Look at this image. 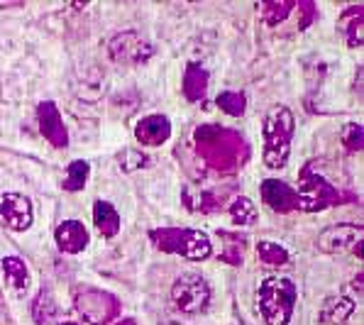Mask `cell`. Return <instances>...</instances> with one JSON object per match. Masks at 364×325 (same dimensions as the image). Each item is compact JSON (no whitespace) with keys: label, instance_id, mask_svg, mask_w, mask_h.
<instances>
[{"label":"cell","instance_id":"ac0fdd59","mask_svg":"<svg viewBox=\"0 0 364 325\" xmlns=\"http://www.w3.org/2000/svg\"><path fill=\"white\" fill-rule=\"evenodd\" d=\"M88 174H91L88 161H83V159L71 161L69 169H66L64 188H66V191H81V188L86 186V181H88Z\"/></svg>","mask_w":364,"mask_h":325},{"label":"cell","instance_id":"7402d4cb","mask_svg":"<svg viewBox=\"0 0 364 325\" xmlns=\"http://www.w3.org/2000/svg\"><path fill=\"white\" fill-rule=\"evenodd\" d=\"M362 125H357V122H352V125H347L345 127V132H343V144L350 152H362V147H364V139H362Z\"/></svg>","mask_w":364,"mask_h":325},{"label":"cell","instance_id":"d6986e66","mask_svg":"<svg viewBox=\"0 0 364 325\" xmlns=\"http://www.w3.org/2000/svg\"><path fill=\"white\" fill-rule=\"evenodd\" d=\"M230 215H232L235 225H242V228L255 225V223H257V208H255V203H252L250 198H245V196H240V198L230 206Z\"/></svg>","mask_w":364,"mask_h":325},{"label":"cell","instance_id":"7c38bea8","mask_svg":"<svg viewBox=\"0 0 364 325\" xmlns=\"http://www.w3.org/2000/svg\"><path fill=\"white\" fill-rule=\"evenodd\" d=\"M0 269H3V277H5V284L15 291V296H25L27 289H30V269L22 260L18 257H3L0 260Z\"/></svg>","mask_w":364,"mask_h":325},{"label":"cell","instance_id":"603a6c76","mask_svg":"<svg viewBox=\"0 0 364 325\" xmlns=\"http://www.w3.org/2000/svg\"><path fill=\"white\" fill-rule=\"evenodd\" d=\"M120 166L125 171H137V169H142V166H149V159H147V154L134 152V149H127V152L122 154V164Z\"/></svg>","mask_w":364,"mask_h":325},{"label":"cell","instance_id":"2e32d148","mask_svg":"<svg viewBox=\"0 0 364 325\" xmlns=\"http://www.w3.org/2000/svg\"><path fill=\"white\" fill-rule=\"evenodd\" d=\"M355 311V301L347 299V296H330V299L323 304L321 318L330 325H340L350 318V313Z\"/></svg>","mask_w":364,"mask_h":325},{"label":"cell","instance_id":"4fadbf2b","mask_svg":"<svg viewBox=\"0 0 364 325\" xmlns=\"http://www.w3.org/2000/svg\"><path fill=\"white\" fill-rule=\"evenodd\" d=\"M205 93H208V71L191 61L186 66V74H183V96L191 103H198L205 98Z\"/></svg>","mask_w":364,"mask_h":325},{"label":"cell","instance_id":"5b68a950","mask_svg":"<svg viewBox=\"0 0 364 325\" xmlns=\"http://www.w3.org/2000/svg\"><path fill=\"white\" fill-rule=\"evenodd\" d=\"M152 52V44L137 32H120L108 42V54L117 64H144Z\"/></svg>","mask_w":364,"mask_h":325},{"label":"cell","instance_id":"e0dca14e","mask_svg":"<svg viewBox=\"0 0 364 325\" xmlns=\"http://www.w3.org/2000/svg\"><path fill=\"white\" fill-rule=\"evenodd\" d=\"M257 255H259V260L264 262V265H272V267H282V265H289L291 262L289 250L277 243H269V240L257 245Z\"/></svg>","mask_w":364,"mask_h":325},{"label":"cell","instance_id":"7a4b0ae2","mask_svg":"<svg viewBox=\"0 0 364 325\" xmlns=\"http://www.w3.org/2000/svg\"><path fill=\"white\" fill-rule=\"evenodd\" d=\"M264 137V164L269 169L287 166L291 154V137H294V113L287 105H274L262 122Z\"/></svg>","mask_w":364,"mask_h":325},{"label":"cell","instance_id":"52a82bcc","mask_svg":"<svg viewBox=\"0 0 364 325\" xmlns=\"http://www.w3.org/2000/svg\"><path fill=\"white\" fill-rule=\"evenodd\" d=\"M0 218L8 228L27 230L32 225V203L22 193H8L0 201Z\"/></svg>","mask_w":364,"mask_h":325},{"label":"cell","instance_id":"ffe728a7","mask_svg":"<svg viewBox=\"0 0 364 325\" xmlns=\"http://www.w3.org/2000/svg\"><path fill=\"white\" fill-rule=\"evenodd\" d=\"M218 108L223 110V113L232 115V117H240L245 113V108H247V98H245V93H237V91H225L218 96Z\"/></svg>","mask_w":364,"mask_h":325},{"label":"cell","instance_id":"9c48e42d","mask_svg":"<svg viewBox=\"0 0 364 325\" xmlns=\"http://www.w3.org/2000/svg\"><path fill=\"white\" fill-rule=\"evenodd\" d=\"M262 198L272 211L289 213L299 208V193L289 186V183L279 181V179H267L262 181Z\"/></svg>","mask_w":364,"mask_h":325},{"label":"cell","instance_id":"d4e9b609","mask_svg":"<svg viewBox=\"0 0 364 325\" xmlns=\"http://www.w3.org/2000/svg\"><path fill=\"white\" fill-rule=\"evenodd\" d=\"M61 325H76V323H61Z\"/></svg>","mask_w":364,"mask_h":325},{"label":"cell","instance_id":"3957f363","mask_svg":"<svg viewBox=\"0 0 364 325\" xmlns=\"http://www.w3.org/2000/svg\"><path fill=\"white\" fill-rule=\"evenodd\" d=\"M152 243L159 250L169 252V255H178L183 260L203 262L213 255V243L205 233L191 228H161L149 233Z\"/></svg>","mask_w":364,"mask_h":325},{"label":"cell","instance_id":"cb8c5ba5","mask_svg":"<svg viewBox=\"0 0 364 325\" xmlns=\"http://www.w3.org/2000/svg\"><path fill=\"white\" fill-rule=\"evenodd\" d=\"M352 289H357V291H362V272L355 277V282H352Z\"/></svg>","mask_w":364,"mask_h":325},{"label":"cell","instance_id":"ba28073f","mask_svg":"<svg viewBox=\"0 0 364 325\" xmlns=\"http://www.w3.org/2000/svg\"><path fill=\"white\" fill-rule=\"evenodd\" d=\"M357 243H362V225H333L321 233V245L323 252L335 255V252H352Z\"/></svg>","mask_w":364,"mask_h":325},{"label":"cell","instance_id":"6da1fadb","mask_svg":"<svg viewBox=\"0 0 364 325\" xmlns=\"http://www.w3.org/2000/svg\"><path fill=\"white\" fill-rule=\"evenodd\" d=\"M299 291L289 277L274 274L259 282L257 287V313L267 325H287L294 313Z\"/></svg>","mask_w":364,"mask_h":325},{"label":"cell","instance_id":"8fae6325","mask_svg":"<svg viewBox=\"0 0 364 325\" xmlns=\"http://www.w3.org/2000/svg\"><path fill=\"white\" fill-rule=\"evenodd\" d=\"M54 240H57V247L64 252V255H78L88 247V230L83 223L78 220H66L61 223L54 233Z\"/></svg>","mask_w":364,"mask_h":325},{"label":"cell","instance_id":"30bf717a","mask_svg":"<svg viewBox=\"0 0 364 325\" xmlns=\"http://www.w3.org/2000/svg\"><path fill=\"white\" fill-rule=\"evenodd\" d=\"M134 137L144 147H159L171 137V122L166 115H147L137 122L134 127Z\"/></svg>","mask_w":364,"mask_h":325},{"label":"cell","instance_id":"5bb4252c","mask_svg":"<svg viewBox=\"0 0 364 325\" xmlns=\"http://www.w3.org/2000/svg\"><path fill=\"white\" fill-rule=\"evenodd\" d=\"M362 15H364L362 5H352V8H347L343 13V18H340V30L345 32L347 44H350V47H362V42H364Z\"/></svg>","mask_w":364,"mask_h":325},{"label":"cell","instance_id":"277c9868","mask_svg":"<svg viewBox=\"0 0 364 325\" xmlns=\"http://www.w3.org/2000/svg\"><path fill=\"white\" fill-rule=\"evenodd\" d=\"M171 301L178 311L188 313V316H198V313L208 311V306H210L208 282L193 272L181 274L171 287Z\"/></svg>","mask_w":364,"mask_h":325},{"label":"cell","instance_id":"8992f818","mask_svg":"<svg viewBox=\"0 0 364 325\" xmlns=\"http://www.w3.org/2000/svg\"><path fill=\"white\" fill-rule=\"evenodd\" d=\"M37 120H39V130H42L49 144H54L57 149L69 144V130H66L64 117H61L54 100H44V103L37 105Z\"/></svg>","mask_w":364,"mask_h":325},{"label":"cell","instance_id":"44dd1931","mask_svg":"<svg viewBox=\"0 0 364 325\" xmlns=\"http://www.w3.org/2000/svg\"><path fill=\"white\" fill-rule=\"evenodd\" d=\"M262 15H264L267 25H277V22L287 20V15L294 10V3H262Z\"/></svg>","mask_w":364,"mask_h":325},{"label":"cell","instance_id":"9a60e30c","mask_svg":"<svg viewBox=\"0 0 364 325\" xmlns=\"http://www.w3.org/2000/svg\"><path fill=\"white\" fill-rule=\"evenodd\" d=\"M93 223H96L98 233L103 238H115L117 230H120V215H117L113 203H108V201H96V206H93Z\"/></svg>","mask_w":364,"mask_h":325}]
</instances>
